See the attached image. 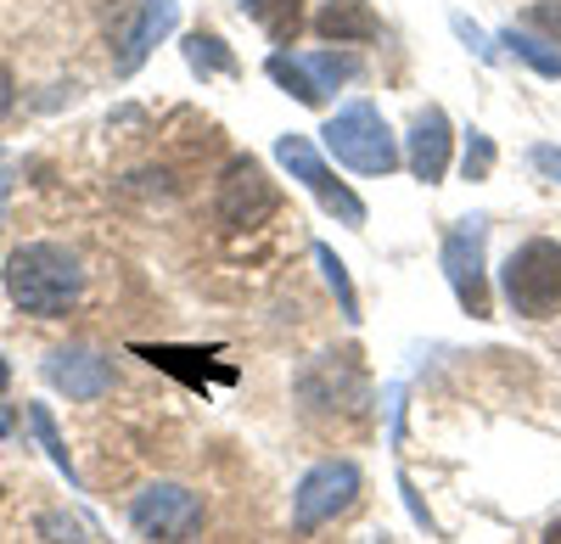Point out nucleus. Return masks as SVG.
<instances>
[{"label":"nucleus","instance_id":"obj_1","mask_svg":"<svg viewBox=\"0 0 561 544\" xmlns=\"http://www.w3.org/2000/svg\"><path fill=\"white\" fill-rule=\"evenodd\" d=\"M7 292L23 314H39V321H57L68 314L84 292V269L68 247L57 242H28L7 258Z\"/></svg>","mask_w":561,"mask_h":544},{"label":"nucleus","instance_id":"obj_2","mask_svg":"<svg viewBox=\"0 0 561 544\" xmlns=\"http://www.w3.org/2000/svg\"><path fill=\"white\" fill-rule=\"evenodd\" d=\"M505 303L523 314V321H550L561 309V242L534 236L523 247H511L505 269H500Z\"/></svg>","mask_w":561,"mask_h":544},{"label":"nucleus","instance_id":"obj_3","mask_svg":"<svg viewBox=\"0 0 561 544\" xmlns=\"http://www.w3.org/2000/svg\"><path fill=\"white\" fill-rule=\"evenodd\" d=\"M320 135H325V152L337 163H348L354 174H393L399 169V141L370 102H348Z\"/></svg>","mask_w":561,"mask_h":544},{"label":"nucleus","instance_id":"obj_4","mask_svg":"<svg viewBox=\"0 0 561 544\" xmlns=\"http://www.w3.org/2000/svg\"><path fill=\"white\" fill-rule=\"evenodd\" d=\"M359 488H365V477H359L354 461H320V466H309L304 483H298V494H293V528L298 533H314L320 522L354 511L359 506Z\"/></svg>","mask_w":561,"mask_h":544},{"label":"nucleus","instance_id":"obj_5","mask_svg":"<svg viewBox=\"0 0 561 544\" xmlns=\"http://www.w3.org/2000/svg\"><path fill=\"white\" fill-rule=\"evenodd\" d=\"M129 522L140 539H152V544H185V539H197L203 528V500L192 488H180V483H147L135 494V506H129Z\"/></svg>","mask_w":561,"mask_h":544},{"label":"nucleus","instance_id":"obj_6","mask_svg":"<svg viewBox=\"0 0 561 544\" xmlns=\"http://www.w3.org/2000/svg\"><path fill=\"white\" fill-rule=\"evenodd\" d=\"M275 208H280V192L259 169V158H230L225 174H219V192H214V213H219L225 231H253V224H264Z\"/></svg>","mask_w":561,"mask_h":544},{"label":"nucleus","instance_id":"obj_7","mask_svg":"<svg viewBox=\"0 0 561 544\" xmlns=\"http://www.w3.org/2000/svg\"><path fill=\"white\" fill-rule=\"evenodd\" d=\"M483 247H489V224L483 219H460L455 231L444 236V276L460 298V309L472 321H489L494 298H489V276H483Z\"/></svg>","mask_w":561,"mask_h":544},{"label":"nucleus","instance_id":"obj_8","mask_svg":"<svg viewBox=\"0 0 561 544\" xmlns=\"http://www.w3.org/2000/svg\"><path fill=\"white\" fill-rule=\"evenodd\" d=\"M275 158H280V169H287L293 180H304V186L320 197V208H325V213H337L343 224H365V202L343 186V180H337L332 169L320 163V152H314L309 135H280V141H275Z\"/></svg>","mask_w":561,"mask_h":544},{"label":"nucleus","instance_id":"obj_9","mask_svg":"<svg viewBox=\"0 0 561 544\" xmlns=\"http://www.w3.org/2000/svg\"><path fill=\"white\" fill-rule=\"evenodd\" d=\"M45 382L62 387L68 398H102L113 393V366L102 354H90V348H57L51 359H45Z\"/></svg>","mask_w":561,"mask_h":544},{"label":"nucleus","instance_id":"obj_10","mask_svg":"<svg viewBox=\"0 0 561 544\" xmlns=\"http://www.w3.org/2000/svg\"><path fill=\"white\" fill-rule=\"evenodd\" d=\"M449 147H455V135H449V118L444 107H421L415 124H410V174L415 180H427V186H438V180L449 174Z\"/></svg>","mask_w":561,"mask_h":544},{"label":"nucleus","instance_id":"obj_11","mask_svg":"<svg viewBox=\"0 0 561 544\" xmlns=\"http://www.w3.org/2000/svg\"><path fill=\"white\" fill-rule=\"evenodd\" d=\"M174 18H180L174 0H140L135 18H129V28H124V39H118V57H113V68H118V73H135L140 62L152 57V45H158V39L174 28Z\"/></svg>","mask_w":561,"mask_h":544},{"label":"nucleus","instance_id":"obj_12","mask_svg":"<svg viewBox=\"0 0 561 544\" xmlns=\"http://www.w3.org/2000/svg\"><path fill=\"white\" fill-rule=\"evenodd\" d=\"M314 34L325 45H370L382 34V18L370 0H325V7L314 12Z\"/></svg>","mask_w":561,"mask_h":544},{"label":"nucleus","instance_id":"obj_13","mask_svg":"<svg viewBox=\"0 0 561 544\" xmlns=\"http://www.w3.org/2000/svg\"><path fill=\"white\" fill-rule=\"evenodd\" d=\"M264 68H270V79H275L280 90H287V96H298L304 107H325V96H332V90H325V84L314 79V68H309L298 51H275Z\"/></svg>","mask_w":561,"mask_h":544},{"label":"nucleus","instance_id":"obj_14","mask_svg":"<svg viewBox=\"0 0 561 544\" xmlns=\"http://www.w3.org/2000/svg\"><path fill=\"white\" fill-rule=\"evenodd\" d=\"M242 12L275 39V45H293L304 34V0H242Z\"/></svg>","mask_w":561,"mask_h":544},{"label":"nucleus","instance_id":"obj_15","mask_svg":"<svg viewBox=\"0 0 561 544\" xmlns=\"http://www.w3.org/2000/svg\"><path fill=\"white\" fill-rule=\"evenodd\" d=\"M185 62H192V73H203V79H230L237 73V51H230V45L219 39V34H208V28H197V34H185Z\"/></svg>","mask_w":561,"mask_h":544},{"label":"nucleus","instance_id":"obj_16","mask_svg":"<svg viewBox=\"0 0 561 544\" xmlns=\"http://www.w3.org/2000/svg\"><path fill=\"white\" fill-rule=\"evenodd\" d=\"M500 45H505L511 57H523L534 73L561 79V51H550V39H539V34H528V28H505V34H500Z\"/></svg>","mask_w":561,"mask_h":544},{"label":"nucleus","instance_id":"obj_17","mask_svg":"<svg viewBox=\"0 0 561 544\" xmlns=\"http://www.w3.org/2000/svg\"><path fill=\"white\" fill-rule=\"evenodd\" d=\"M314 258H320V269H325V287H332L337 292V309H343V321L348 326H359V292H354V281H348V264L332 253V247H314Z\"/></svg>","mask_w":561,"mask_h":544},{"label":"nucleus","instance_id":"obj_18","mask_svg":"<svg viewBox=\"0 0 561 544\" xmlns=\"http://www.w3.org/2000/svg\"><path fill=\"white\" fill-rule=\"evenodd\" d=\"M28 421H34V432H39V443H45V455L57 461V472H68L73 477V455H68V443H62V432H57V421H51V410L45 404H28Z\"/></svg>","mask_w":561,"mask_h":544},{"label":"nucleus","instance_id":"obj_19","mask_svg":"<svg viewBox=\"0 0 561 544\" xmlns=\"http://www.w3.org/2000/svg\"><path fill=\"white\" fill-rule=\"evenodd\" d=\"M494 169V141L483 129H466V180H489Z\"/></svg>","mask_w":561,"mask_h":544},{"label":"nucleus","instance_id":"obj_20","mask_svg":"<svg viewBox=\"0 0 561 544\" xmlns=\"http://www.w3.org/2000/svg\"><path fill=\"white\" fill-rule=\"evenodd\" d=\"M528 28H539L550 45H561V0H534V7H528Z\"/></svg>","mask_w":561,"mask_h":544},{"label":"nucleus","instance_id":"obj_21","mask_svg":"<svg viewBox=\"0 0 561 544\" xmlns=\"http://www.w3.org/2000/svg\"><path fill=\"white\" fill-rule=\"evenodd\" d=\"M528 163H534L539 174H550L556 186H561V147H534V152H528Z\"/></svg>","mask_w":561,"mask_h":544},{"label":"nucleus","instance_id":"obj_22","mask_svg":"<svg viewBox=\"0 0 561 544\" xmlns=\"http://www.w3.org/2000/svg\"><path fill=\"white\" fill-rule=\"evenodd\" d=\"M455 34H460V39H466V45H472V51H478V57H483V62H489V57H494V45H489V39H483V28H472V23H466V18H455Z\"/></svg>","mask_w":561,"mask_h":544},{"label":"nucleus","instance_id":"obj_23","mask_svg":"<svg viewBox=\"0 0 561 544\" xmlns=\"http://www.w3.org/2000/svg\"><path fill=\"white\" fill-rule=\"evenodd\" d=\"M12 113V73H7V62H0V118Z\"/></svg>","mask_w":561,"mask_h":544},{"label":"nucleus","instance_id":"obj_24","mask_svg":"<svg viewBox=\"0 0 561 544\" xmlns=\"http://www.w3.org/2000/svg\"><path fill=\"white\" fill-rule=\"evenodd\" d=\"M545 544H561V517H556V522L545 528Z\"/></svg>","mask_w":561,"mask_h":544},{"label":"nucleus","instance_id":"obj_25","mask_svg":"<svg viewBox=\"0 0 561 544\" xmlns=\"http://www.w3.org/2000/svg\"><path fill=\"white\" fill-rule=\"evenodd\" d=\"M7 382H12V371H7V359H0V393H7Z\"/></svg>","mask_w":561,"mask_h":544},{"label":"nucleus","instance_id":"obj_26","mask_svg":"<svg viewBox=\"0 0 561 544\" xmlns=\"http://www.w3.org/2000/svg\"><path fill=\"white\" fill-rule=\"evenodd\" d=\"M0 208H7V174H0Z\"/></svg>","mask_w":561,"mask_h":544},{"label":"nucleus","instance_id":"obj_27","mask_svg":"<svg viewBox=\"0 0 561 544\" xmlns=\"http://www.w3.org/2000/svg\"><path fill=\"white\" fill-rule=\"evenodd\" d=\"M7 432H12V421H7V416H0V438H7Z\"/></svg>","mask_w":561,"mask_h":544}]
</instances>
